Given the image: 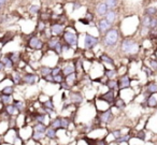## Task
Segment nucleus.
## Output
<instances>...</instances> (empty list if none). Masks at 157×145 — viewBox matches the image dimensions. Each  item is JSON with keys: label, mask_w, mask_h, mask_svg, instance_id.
Listing matches in <instances>:
<instances>
[{"label": "nucleus", "mask_w": 157, "mask_h": 145, "mask_svg": "<svg viewBox=\"0 0 157 145\" xmlns=\"http://www.w3.org/2000/svg\"><path fill=\"white\" fill-rule=\"evenodd\" d=\"M118 38H120V32H118L117 29L111 28L103 35L102 43L105 48H114L117 44Z\"/></svg>", "instance_id": "1"}, {"label": "nucleus", "mask_w": 157, "mask_h": 145, "mask_svg": "<svg viewBox=\"0 0 157 145\" xmlns=\"http://www.w3.org/2000/svg\"><path fill=\"white\" fill-rule=\"evenodd\" d=\"M121 50L126 55H135L139 52V44L136 40L124 39L121 43Z\"/></svg>", "instance_id": "2"}, {"label": "nucleus", "mask_w": 157, "mask_h": 145, "mask_svg": "<svg viewBox=\"0 0 157 145\" xmlns=\"http://www.w3.org/2000/svg\"><path fill=\"white\" fill-rule=\"evenodd\" d=\"M63 38L65 40V43L68 44L69 46L71 48H75L78 46V33H76L75 31H72V30H65L63 35Z\"/></svg>", "instance_id": "3"}, {"label": "nucleus", "mask_w": 157, "mask_h": 145, "mask_svg": "<svg viewBox=\"0 0 157 145\" xmlns=\"http://www.w3.org/2000/svg\"><path fill=\"white\" fill-rule=\"evenodd\" d=\"M97 116H98L99 120L101 121L102 125H109L114 120V113L112 111V108H109L108 110L105 111H98Z\"/></svg>", "instance_id": "4"}, {"label": "nucleus", "mask_w": 157, "mask_h": 145, "mask_svg": "<svg viewBox=\"0 0 157 145\" xmlns=\"http://www.w3.org/2000/svg\"><path fill=\"white\" fill-rule=\"evenodd\" d=\"M99 43V39L97 37H94L90 33H85V37H84V43L83 46L85 50L90 51L93 48H95Z\"/></svg>", "instance_id": "5"}, {"label": "nucleus", "mask_w": 157, "mask_h": 145, "mask_svg": "<svg viewBox=\"0 0 157 145\" xmlns=\"http://www.w3.org/2000/svg\"><path fill=\"white\" fill-rule=\"evenodd\" d=\"M69 99H70V103L74 106H80L84 101V97L82 96V93L80 91H71L69 93Z\"/></svg>", "instance_id": "6"}, {"label": "nucleus", "mask_w": 157, "mask_h": 145, "mask_svg": "<svg viewBox=\"0 0 157 145\" xmlns=\"http://www.w3.org/2000/svg\"><path fill=\"white\" fill-rule=\"evenodd\" d=\"M98 100L100 101H103L108 104V105H111V104H114L116 100L115 97V93L113 90H108L107 93H102V95H99L98 96Z\"/></svg>", "instance_id": "7"}, {"label": "nucleus", "mask_w": 157, "mask_h": 145, "mask_svg": "<svg viewBox=\"0 0 157 145\" xmlns=\"http://www.w3.org/2000/svg\"><path fill=\"white\" fill-rule=\"evenodd\" d=\"M39 80V76L33 72H25L23 74V83L27 85H35Z\"/></svg>", "instance_id": "8"}, {"label": "nucleus", "mask_w": 157, "mask_h": 145, "mask_svg": "<svg viewBox=\"0 0 157 145\" xmlns=\"http://www.w3.org/2000/svg\"><path fill=\"white\" fill-rule=\"evenodd\" d=\"M117 83H118V90H125V89L130 88L131 80L127 74H124V75H122L118 78Z\"/></svg>", "instance_id": "9"}, {"label": "nucleus", "mask_w": 157, "mask_h": 145, "mask_svg": "<svg viewBox=\"0 0 157 145\" xmlns=\"http://www.w3.org/2000/svg\"><path fill=\"white\" fill-rule=\"evenodd\" d=\"M44 43L41 39L37 37V36H33L30 39L28 40V46L33 50H42Z\"/></svg>", "instance_id": "10"}, {"label": "nucleus", "mask_w": 157, "mask_h": 145, "mask_svg": "<svg viewBox=\"0 0 157 145\" xmlns=\"http://www.w3.org/2000/svg\"><path fill=\"white\" fill-rule=\"evenodd\" d=\"M97 28H98L99 33L105 35L107 31H109L112 28V25L105 18H101V20H99L98 24H97Z\"/></svg>", "instance_id": "11"}, {"label": "nucleus", "mask_w": 157, "mask_h": 145, "mask_svg": "<svg viewBox=\"0 0 157 145\" xmlns=\"http://www.w3.org/2000/svg\"><path fill=\"white\" fill-rule=\"evenodd\" d=\"M66 28H65V25L60 24V23H55L51 26V32L54 37H59V36L63 35L65 32Z\"/></svg>", "instance_id": "12"}, {"label": "nucleus", "mask_w": 157, "mask_h": 145, "mask_svg": "<svg viewBox=\"0 0 157 145\" xmlns=\"http://www.w3.org/2000/svg\"><path fill=\"white\" fill-rule=\"evenodd\" d=\"M145 105L147 108L155 109L157 108V93H153V95H146L145 98Z\"/></svg>", "instance_id": "13"}, {"label": "nucleus", "mask_w": 157, "mask_h": 145, "mask_svg": "<svg viewBox=\"0 0 157 145\" xmlns=\"http://www.w3.org/2000/svg\"><path fill=\"white\" fill-rule=\"evenodd\" d=\"M45 139L48 141H57L58 140V130L48 126V129L45 131Z\"/></svg>", "instance_id": "14"}, {"label": "nucleus", "mask_w": 157, "mask_h": 145, "mask_svg": "<svg viewBox=\"0 0 157 145\" xmlns=\"http://www.w3.org/2000/svg\"><path fill=\"white\" fill-rule=\"evenodd\" d=\"M10 76H11V80H12V82H13L14 85L23 84V74L21 73L18 70H14Z\"/></svg>", "instance_id": "15"}, {"label": "nucleus", "mask_w": 157, "mask_h": 145, "mask_svg": "<svg viewBox=\"0 0 157 145\" xmlns=\"http://www.w3.org/2000/svg\"><path fill=\"white\" fill-rule=\"evenodd\" d=\"M99 59H100L101 63H105V65H110V66H112V67H115V61H114V59L112 58V57H110L108 54H105V53H102V54L99 56Z\"/></svg>", "instance_id": "16"}, {"label": "nucleus", "mask_w": 157, "mask_h": 145, "mask_svg": "<svg viewBox=\"0 0 157 145\" xmlns=\"http://www.w3.org/2000/svg\"><path fill=\"white\" fill-rule=\"evenodd\" d=\"M60 123H61V129L60 130H68L70 129V126H71L72 119L68 116H60Z\"/></svg>", "instance_id": "17"}, {"label": "nucleus", "mask_w": 157, "mask_h": 145, "mask_svg": "<svg viewBox=\"0 0 157 145\" xmlns=\"http://www.w3.org/2000/svg\"><path fill=\"white\" fill-rule=\"evenodd\" d=\"M5 111L8 113V114L10 115L11 117H14V116H17L20 113H18V111H17V109L14 106V104L13 103H11V104H8V105H5Z\"/></svg>", "instance_id": "18"}, {"label": "nucleus", "mask_w": 157, "mask_h": 145, "mask_svg": "<svg viewBox=\"0 0 157 145\" xmlns=\"http://www.w3.org/2000/svg\"><path fill=\"white\" fill-rule=\"evenodd\" d=\"M1 63L5 65V67H6V69H10V70H12V69H14V63H12V60L10 59V57L8 56V54L7 55H3V57L1 58Z\"/></svg>", "instance_id": "19"}, {"label": "nucleus", "mask_w": 157, "mask_h": 145, "mask_svg": "<svg viewBox=\"0 0 157 145\" xmlns=\"http://www.w3.org/2000/svg\"><path fill=\"white\" fill-rule=\"evenodd\" d=\"M145 93L146 95H153V93H157V83L151 82L146 85L145 87Z\"/></svg>", "instance_id": "20"}, {"label": "nucleus", "mask_w": 157, "mask_h": 145, "mask_svg": "<svg viewBox=\"0 0 157 145\" xmlns=\"http://www.w3.org/2000/svg\"><path fill=\"white\" fill-rule=\"evenodd\" d=\"M13 97L9 95H3V93H0V103L2 105H8V104L13 103Z\"/></svg>", "instance_id": "21"}, {"label": "nucleus", "mask_w": 157, "mask_h": 145, "mask_svg": "<svg viewBox=\"0 0 157 145\" xmlns=\"http://www.w3.org/2000/svg\"><path fill=\"white\" fill-rule=\"evenodd\" d=\"M48 127H52L56 130L61 129V123H60V116H57L55 118L51 119L50 124H48Z\"/></svg>", "instance_id": "22"}, {"label": "nucleus", "mask_w": 157, "mask_h": 145, "mask_svg": "<svg viewBox=\"0 0 157 145\" xmlns=\"http://www.w3.org/2000/svg\"><path fill=\"white\" fill-rule=\"evenodd\" d=\"M96 11H97V13H98V15L103 16V15H105V14L108 13L109 9H108L107 5H105V2H101V3H99V5L97 6Z\"/></svg>", "instance_id": "23"}, {"label": "nucleus", "mask_w": 157, "mask_h": 145, "mask_svg": "<svg viewBox=\"0 0 157 145\" xmlns=\"http://www.w3.org/2000/svg\"><path fill=\"white\" fill-rule=\"evenodd\" d=\"M118 71L116 69H105V76L108 80H114L117 76Z\"/></svg>", "instance_id": "24"}, {"label": "nucleus", "mask_w": 157, "mask_h": 145, "mask_svg": "<svg viewBox=\"0 0 157 145\" xmlns=\"http://www.w3.org/2000/svg\"><path fill=\"white\" fill-rule=\"evenodd\" d=\"M46 129H48V125H45V124H35V125L33 126V130L36 132H40V133H44L45 134V131Z\"/></svg>", "instance_id": "25"}, {"label": "nucleus", "mask_w": 157, "mask_h": 145, "mask_svg": "<svg viewBox=\"0 0 157 145\" xmlns=\"http://www.w3.org/2000/svg\"><path fill=\"white\" fill-rule=\"evenodd\" d=\"M74 72H75V67H74V65H72V63H69V65H66L63 67V74L65 76L74 73Z\"/></svg>", "instance_id": "26"}, {"label": "nucleus", "mask_w": 157, "mask_h": 145, "mask_svg": "<svg viewBox=\"0 0 157 145\" xmlns=\"http://www.w3.org/2000/svg\"><path fill=\"white\" fill-rule=\"evenodd\" d=\"M105 86L109 88V90H118V83H117V80H108L107 83H105Z\"/></svg>", "instance_id": "27"}, {"label": "nucleus", "mask_w": 157, "mask_h": 145, "mask_svg": "<svg viewBox=\"0 0 157 145\" xmlns=\"http://www.w3.org/2000/svg\"><path fill=\"white\" fill-rule=\"evenodd\" d=\"M8 56L10 57V59L12 60V63H14V66H17L21 61V55L20 53H16V52H12V53H9Z\"/></svg>", "instance_id": "28"}, {"label": "nucleus", "mask_w": 157, "mask_h": 145, "mask_svg": "<svg viewBox=\"0 0 157 145\" xmlns=\"http://www.w3.org/2000/svg\"><path fill=\"white\" fill-rule=\"evenodd\" d=\"M13 104H14V106L17 109V111H18L20 114H23V113L25 112V108H26V105H25L24 101H21V100H14Z\"/></svg>", "instance_id": "29"}, {"label": "nucleus", "mask_w": 157, "mask_h": 145, "mask_svg": "<svg viewBox=\"0 0 157 145\" xmlns=\"http://www.w3.org/2000/svg\"><path fill=\"white\" fill-rule=\"evenodd\" d=\"M114 106H115L117 110L122 111L126 108V102H125V100L123 99V98H116L115 102H114Z\"/></svg>", "instance_id": "30"}, {"label": "nucleus", "mask_w": 157, "mask_h": 145, "mask_svg": "<svg viewBox=\"0 0 157 145\" xmlns=\"http://www.w3.org/2000/svg\"><path fill=\"white\" fill-rule=\"evenodd\" d=\"M105 20H107L111 25L116 21V13L113 11V10H109V11H108V13L105 14Z\"/></svg>", "instance_id": "31"}, {"label": "nucleus", "mask_w": 157, "mask_h": 145, "mask_svg": "<svg viewBox=\"0 0 157 145\" xmlns=\"http://www.w3.org/2000/svg\"><path fill=\"white\" fill-rule=\"evenodd\" d=\"M31 139H33L35 142L39 143L41 142L43 139H45V134L44 133H40V132H36L33 130V133H31Z\"/></svg>", "instance_id": "32"}, {"label": "nucleus", "mask_w": 157, "mask_h": 145, "mask_svg": "<svg viewBox=\"0 0 157 145\" xmlns=\"http://www.w3.org/2000/svg\"><path fill=\"white\" fill-rule=\"evenodd\" d=\"M51 74H52V68L48 67V66L41 67V69H40V76H41L42 78H44L48 75H51Z\"/></svg>", "instance_id": "33"}, {"label": "nucleus", "mask_w": 157, "mask_h": 145, "mask_svg": "<svg viewBox=\"0 0 157 145\" xmlns=\"http://www.w3.org/2000/svg\"><path fill=\"white\" fill-rule=\"evenodd\" d=\"M151 20H152V16L144 15L143 17H142V20H141V26H142V28L148 29V27H150Z\"/></svg>", "instance_id": "34"}, {"label": "nucleus", "mask_w": 157, "mask_h": 145, "mask_svg": "<svg viewBox=\"0 0 157 145\" xmlns=\"http://www.w3.org/2000/svg\"><path fill=\"white\" fill-rule=\"evenodd\" d=\"M40 104H41V106L44 109H52V110H55V104L52 99H48L43 102H40Z\"/></svg>", "instance_id": "35"}, {"label": "nucleus", "mask_w": 157, "mask_h": 145, "mask_svg": "<svg viewBox=\"0 0 157 145\" xmlns=\"http://www.w3.org/2000/svg\"><path fill=\"white\" fill-rule=\"evenodd\" d=\"M59 41H60V40H59L57 37H54V38H51V39H48V48H50V50H54L55 46L57 45V43H58Z\"/></svg>", "instance_id": "36"}, {"label": "nucleus", "mask_w": 157, "mask_h": 145, "mask_svg": "<svg viewBox=\"0 0 157 145\" xmlns=\"http://www.w3.org/2000/svg\"><path fill=\"white\" fill-rule=\"evenodd\" d=\"M1 93L3 95H9V96H12L14 93V87L12 85H7L6 87H3L1 89Z\"/></svg>", "instance_id": "37"}, {"label": "nucleus", "mask_w": 157, "mask_h": 145, "mask_svg": "<svg viewBox=\"0 0 157 145\" xmlns=\"http://www.w3.org/2000/svg\"><path fill=\"white\" fill-rule=\"evenodd\" d=\"M131 139V135L129 133H126V134H123V135H121L118 139H116L115 140V143H117V144H120V143H123V142H129Z\"/></svg>", "instance_id": "38"}, {"label": "nucleus", "mask_w": 157, "mask_h": 145, "mask_svg": "<svg viewBox=\"0 0 157 145\" xmlns=\"http://www.w3.org/2000/svg\"><path fill=\"white\" fill-rule=\"evenodd\" d=\"M156 14H157V8L156 7H148L145 9V15L154 17V15H156Z\"/></svg>", "instance_id": "39"}, {"label": "nucleus", "mask_w": 157, "mask_h": 145, "mask_svg": "<svg viewBox=\"0 0 157 145\" xmlns=\"http://www.w3.org/2000/svg\"><path fill=\"white\" fill-rule=\"evenodd\" d=\"M76 80V73L74 72V73L72 74H69V75L66 76V82L68 83V84H74V82H75Z\"/></svg>", "instance_id": "40"}, {"label": "nucleus", "mask_w": 157, "mask_h": 145, "mask_svg": "<svg viewBox=\"0 0 157 145\" xmlns=\"http://www.w3.org/2000/svg\"><path fill=\"white\" fill-rule=\"evenodd\" d=\"M66 81V76L63 75V73L58 74V75H55L54 76V82L55 84H61L63 82H65Z\"/></svg>", "instance_id": "41"}, {"label": "nucleus", "mask_w": 157, "mask_h": 145, "mask_svg": "<svg viewBox=\"0 0 157 145\" xmlns=\"http://www.w3.org/2000/svg\"><path fill=\"white\" fill-rule=\"evenodd\" d=\"M105 5H107L108 9L109 10H113L114 8L117 5V0H105Z\"/></svg>", "instance_id": "42"}, {"label": "nucleus", "mask_w": 157, "mask_h": 145, "mask_svg": "<svg viewBox=\"0 0 157 145\" xmlns=\"http://www.w3.org/2000/svg\"><path fill=\"white\" fill-rule=\"evenodd\" d=\"M135 138H137L138 140H141V141H145L146 139V134H145V131L144 130H139V131L136 133V136Z\"/></svg>", "instance_id": "43"}, {"label": "nucleus", "mask_w": 157, "mask_h": 145, "mask_svg": "<svg viewBox=\"0 0 157 145\" xmlns=\"http://www.w3.org/2000/svg\"><path fill=\"white\" fill-rule=\"evenodd\" d=\"M112 135H113V138L115 139H118L121 135H123V132H122V129H115V130H112L111 131Z\"/></svg>", "instance_id": "44"}, {"label": "nucleus", "mask_w": 157, "mask_h": 145, "mask_svg": "<svg viewBox=\"0 0 157 145\" xmlns=\"http://www.w3.org/2000/svg\"><path fill=\"white\" fill-rule=\"evenodd\" d=\"M54 51H55V53H56L57 55H61V54H63V44H61L60 41H59L58 43H57V45L55 46Z\"/></svg>", "instance_id": "45"}, {"label": "nucleus", "mask_w": 157, "mask_h": 145, "mask_svg": "<svg viewBox=\"0 0 157 145\" xmlns=\"http://www.w3.org/2000/svg\"><path fill=\"white\" fill-rule=\"evenodd\" d=\"M148 65H150L151 69L154 70V71H157V59H150Z\"/></svg>", "instance_id": "46"}, {"label": "nucleus", "mask_w": 157, "mask_h": 145, "mask_svg": "<svg viewBox=\"0 0 157 145\" xmlns=\"http://www.w3.org/2000/svg\"><path fill=\"white\" fill-rule=\"evenodd\" d=\"M63 73V68L60 67H55V68H52V75L55 76V75H58V74Z\"/></svg>", "instance_id": "47"}, {"label": "nucleus", "mask_w": 157, "mask_h": 145, "mask_svg": "<svg viewBox=\"0 0 157 145\" xmlns=\"http://www.w3.org/2000/svg\"><path fill=\"white\" fill-rule=\"evenodd\" d=\"M45 27H46L45 22H43V21H41V20L38 22V30H39L40 32H42V31L45 30Z\"/></svg>", "instance_id": "48"}, {"label": "nucleus", "mask_w": 157, "mask_h": 145, "mask_svg": "<svg viewBox=\"0 0 157 145\" xmlns=\"http://www.w3.org/2000/svg\"><path fill=\"white\" fill-rule=\"evenodd\" d=\"M74 67H75V71L78 72V70H81L82 68H83V63H82L81 59H78V60L75 61V63H74Z\"/></svg>", "instance_id": "49"}, {"label": "nucleus", "mask_w": 157, "mask_h": 145, "mask_svg": "<svg viewBox=\"0 0 157 145\" xmlns=\"http://www.w3.org/2000/svg\"><path fill=\"white\" fill-rule=\"evenodd\" d=\"M39 11H40V8L38 7V6H31V7L29 8V12H30V14H37Z\"/></svg>", "instance_id": "50"}, {"label": "nucleus", "mask_w": 157, "mask_h": 145, "mask_svg": "<svg viewBox=\"0 0 157 145\" xmlns=\"http://www.w3.org/2000/svg\"><path fill=\"white\" fill-rule=\"evenodd\" d=\"M60 85V88H63V89H65V90H70V89H71V85H69L68 84L67 82H63L61 83V84H59Z\"/></svg>", "instance_id": "51"}, {"label": "nucleus", "mask_w": 157, "mask_h": 145, "mask_svg": "<svg viewBox=\"0 0 157 145\" xmlns=\"http://www.w3.org/2000/svg\"><path fill=\"white\" fill-rule=\"evenodd\" d=\"M45 82H48V83H53V84H55V82H54V76L51 74V75H48V76H45V78H43Z\"/></svg>", "instance_id": "52"}, {"label": "nucleus", "mask_w": 157, "mask_h": 145, "mask_svg": "<svg viewBox=\"0 0 157 145\" xmlns=\"http://www.w3.org/2000/svg\"><path fill=\"white\" fill-rule=\"evenodd\" d=\"M85 18L90 23L93 20H94V15H93L92 13H90V12H87V13H86V15H85Z\"/></svg>", "instance_id": "53"}, {"label": "nucleus", "mask_w": 157, "mask_h": 145, "mask_svg": "<svg viewBox=\"0 0 157 145\" xmlns=\"http://www.w3.org/2000/svg\"><path fill=\"white\" fill-rule=\"evenodd\" d=\"M48 20H50V17H48V14H46V13H42L41 14V21H48Z\"/></svg>", "instance_id": "54"}, {"label": "nucleus", "mask_w": 157, "mask_h": 145, "mask_svg": "<svg viewBox=\"0 0 157 145\" xmlns=\"http://www.w3.org/2000/svg\"><path fill=\"white\" fill-rule=\"evenodd\" d=\"M80 22L83 23L84 25H90V23L88 22V21L86 20V18H80Z\"/></svg>", "instance_id": "55"}, {"label": "nucleus", "mask_w": 157, "mask_h": 145, "mask_svg": "<svg viewBox=\"0 0 157 145\" xmlns=\"http://www.w3.org/2000/svg\"><path fill=\"white\" fill-rule=\"evenodd\" d=\"M80 7H81V5L78 2H76V3H74L73 5V10H76V9H80Z\"/></svg>", "instance_id": "56"}, {"label": "nucleus", "mask_w": 157, "mask_h": 145, "mask_svg": "<svg viewBox=\"0 0 157 145\" xmlns=\"http://www.w3.org/2000/svg\"><path fill=\"white\" fill-rule=\"evenodd\" d=\"M6 69V67H5V65H3L2 63H1V61H0V72H2L3 70Z\"/></svg>", "instance_id": "57"}, {"label": "nucleus", "mask_w": 157, "mask_h": 145, "mask_svg": "<svg viewBox=\"0 0 157 145\" xmlns=\"http://www.w3.org/2000/svg\"><path fill=\"white\" fill-rule=\"evenodd\" d=\"M67 145H78V141H74V142H71V143H69V144H67Z\"/></svg>", "instance_id": "58"}, {"label": "nucleus", "mask_w": 157, "mask_h": 145, "mask_svg": "<svg viewBox=\"0 0 157 145\" xmlns=\"http://www.w3.org/2000/svg\"><path fill=\"white\" fill-rule=\"evenodd\" d=\"M6 1H7V0H0V6H1V7H2V6L6 3Z\"/></svg>", "instance_id": "59"}, {"label": "nucleus", "mask_w": 157, "mask_h": 145, "mask_svg": "<svg viewBox=\"0 0 157 145\" xmlns=\"http://www.w3.org/2000/svg\"><path fill=\"white\" fill-rule=\"evenodd\" d=\"M2 57H3V54H2V52H1V50H0V60H1Z\"/></svg>", "instance_id": "60"}, {"label": "nucleus", "mask_w": 157, "mask_h": 145, "mask_svg": "<svg viewBox=\"0 0 157 145\" xmlns=\"http://www.w3.org/2000/svg\"><path fill=\"white\" fill-rule=\"evenodd\" d=\"M53 145H63V144H59V143H55V144H53Z\"/></svg>", "instance_id": "61"}, {"label": "nucleus", "mask_w": 157, "mask_h": 145, "mask_svg": "<svg viewBox=\"0 0 157 145\" xmlns=\"http://www.w3.org/2000/svg\"><path fill=\"white\" fill-rule=\"evenodd\" d=\"M0 9H1V6H0Z\"/></svg>", "instance_id": "62"}]
</instances>
